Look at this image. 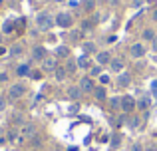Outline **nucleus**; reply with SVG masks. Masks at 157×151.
<instances>
[{
	"instance_id": "f3484780",
	"label": "nucleus",
	"mask_w": 157,
	"mask_h": 151,
	"mask_svg": "<svg viewBox=\"0 0 157 151\" xmlns=\"http://www.w3.org/2000/svg\"><path fill=\"white\" fill-rule=\"evenodd\" d=\"M155 36H157V34H155L153 30H151V28H145V30L141 32V38H143V40H149V42H153Z\"/></svg>"
},
{
	"instance_id": "6e6552de",
	"label": "nucleus",
	"mask_w": 157,
	"mask_h": 151,
	"mask_svg": "<svg viewBox=\"0 0 157 151\" xmlns=\"http://www.w3.org/2000/svg\"><path fill=\"white\" fill-rule=\"evenodd\" d=\"M20 135L24 137V141H26V139H34V137H36V125L34 123H24Z\"/></svg>"
},
{
	"instance_id": "7ed1b4c3",
	"label": "nucleus",
	"mask_w": 157,
	"mask_h": 151,
	"mask_svg": "<svg viewBox=\"0 0 157 151\" xmlns=\"http://www.w3.org/2000/svg\"><path fill=\"white\" fill-rule=\"evenodd\" d=\"M56 24L60 28H70L74 24V18L70 12H60V14H56Z\"/></svg>"
},
{
	"instance_id": "ea45409f",
	"label": "nucleus",
	"mask_w": 157,
	"mask_h": 151,
	"mask_svg": "<svg viewBox=\"0 0 157 151\" xmlns=\"http://www.w3.org/2000/svg\"><path fill=\"white\" fill-rule=\"evenodd\" d=\"M0 4H2V0H0Z\"/></svg>"
},
{
	"instance_id": "6ab92c4d",
	"label": "nucleus",
	"mask_w": 157,
	"mask_h": 151,
	"mask_svg": "<svg viewBox=\"0 0 157 151\" xmlns=\"http://www.w3.org/2000/svg\"><path fill=\"white\" fill-rule=\"evenodd\" d=\"M56 56H60V58H68V56H70V48L58 46V48H56Z\"/></svg>"
},
{
	"instance_id": "f03ea898",
	"label": "nucleus",
	"mask_w": 157,
	"mask_h": 151,
	"mask_svg": "<svg viewBox=\"0 0 157 151\" xmlns=\"http://www.w3.org/2000/svg\"><path fill=\"white\" fill-rule=\"evenodd\" d=\"M24 93H26V85L24 84H12L10 88H8L6 97L10 101H16V100H20V97H24Z\"/></svg>"
},
{
	"instance_id": "dca6fc26",
	"label": "nucleus",
	"mask_w": 157,
	"mask_h": 151,
	"mask_svg": "<svg viewBox=\"0 0 157 151\" xmlns=\"http://www.w3.org/2000/svg\"><path fill=\"white\" fill-rule=\"evenodd\" d=\"M109 108H111V111H121V97H111Z\"/></svg>"
},
{
	"instance_id": "a878e982",
	"label": "nucleus",
	"mask_w": 157,
	"mask_h": 151,
	"mask_svg": "<svg viewBox=\"0 0 157 151\" xmlns=\"http://www.w3.org/2000/svg\"><path fill=\"white\" fill-rule=\"evenodd\" d=\"M6 105H8V97L0 93V111H4V109H6Z\"/></svg>"
},
{
	"instance_id": "72a5a7b5",
	"label": "nucleus",
	"mask_w": 157,
	"mask_h": 151,
	"mask_svg": "<svg viewBox=\"0 0 157 151\" xmlns=\"http://www.w3.org/2000/svg\"><path fill=\"white\" fill-rule=\"evenodd\" d=\"M151 50H153L155 54H157V36H155V40H153V42H151Z\"/></svg>"
},
{
	"instance_id": "9d476101",
	"label": "nucleus",
	"mask_w": 157,
	"mask_h": 151,
	"mask_svg": "<svg viewBox=\"0 0 157 151\" xmlns=\"http://www.w3.org/2000/svg\"><path fill=\"white\" fill-rule=\"evenodd\" d=\"M66 93H68V97H70V100L78 101V100L82 97V93H84V92L80 89V85H70V88H68V92H66Z\"/></svg>"
},
{
	"instance_id": "a211bd4d",
	"label": "nucleus",
	"mask_w": 157,
	"mask_h": 151,
	"mask_svg": "<svg viewBox=\"0 0 157 151\" xmlns=\"http://www.w3.org/2000/svg\"><path fill=\"white\" fill-rule=\"evenodd\" d=\"M139 123H141V119H139L137 115H131L129 119H127V125H129L131 129H137V127H139Z\"/></svg>"
},
{
	"instance_id": "4468645a",
	"label": "nucleus",
	"mask_w": 157,
	"mask_h": 151,
	"mask_svg": "<svg viewBox=\"0 0 157 151\" xmlns=\"http://www.w3.org/2000/svg\"><path fill=\"white\" fill-rule=\"evenodd\" d=\"M76 62H78V68H84V70L92 68V62H90V58H88V56H80V58H78Z\"/></svg>"
},
{
	"instance_id": "4c0bfd02",
	"label": "nucleus",
	"mask_w": 157,
	"mask_h": 151,
	"mask_svg": "<svg viewBox=\"0 0 157 151\" xmlns=\"http://www.w3.org/2000/svg\"><path fill=\"white\" fill-rule=\"evenodd\" d=\"M0 44H2V34H0Z\"/></svg>"
},
{
	"instance_id": "20e7f679",
	"label": "nucleus",
	"mask_w": 157,
	"mask_h": 151,
	"mask_svg": "<svg viewBox=\"0 0 157 151\" xmlns=\"http://www.w3.org/2000/svg\"><path fill=\"white\" fill-rule=\"evenodd\" d=\"M129 56H131V58H135V60L143 58V56H145V44H143V42L131 44V46H129Z\"/></svg>"
},
{
	"instance_id": "b1692460",
	"label": "nucleus",
	"mask_w": 157,
	"mask_h": 151,
	"mask_svg": "<svg viewBox=\"0 0 157 151\" xmlns=\"http://www.w3.org/2000/svg\"><path fill=\"white\" fill-rule=\"evenodd\" d=\"M137 108L139 109H147L149 108V97H141V100L137 101Z\"/></svg>"
},
{
	"instance_id": "5701e85b",
	"label": "nucleus",
	"mask_w": 157,
	"mask_h": 151,
	"mask_svg": "<svg viewBox=\"0 0 157 151\" xmlns=\"http://www.w3.org/2000/svg\"><path fill=\"white\" fill-rule=\"evenodd\" d=\"M129 81H131V77H129V76H127V74H121V76H119V80H117V84L125 88V85H129Z\"/></svg>"
},
{
	"instance_id": "4be33fe9",
	"label": "nucleus",
	"mask_w": 157,
	"mask_h": 151,
	"mask_svg": "<svg viewBox=\"0 0 157 151\" xmlns=\"http://www.w3.org/2000/svg\"><path fill=\"white\" fill-rule=\"evenodd\" d=\"M16 74H18V76H28V74H30V68H28L26 64H22V66L16 68Z\"/></svg>"
},
{
	"instance_id": "f704fd0d",
	"label": "nucleus",
	"mask_w": 157,
	"mask_h": 151,
	"mask_svg": "<svg viewBox=\"0 0 157 151\" xmlns=\"http://www.w3.org/2000/svg\"><path fill=\"white\" fill-rule=\"evenodd\" d=\"M111 145H113V147H117V145H119V135H115V137H113V141H111Z\"/></svg>"
},
{
	"instance_id": "393cba45",
	"label": "nucleus",
	"mask_w": 157,
	"mask_h": 151,
	"mask_svg": "<svg viewBox=\"0 0 157 151\" xmlns=\"http://www.w3.org/2000/svg\"><path fill=\"white\" fill-rule=\"evenodd\" d=\"M84 8L86 10H94L96 8V0H84Z\"/></svg>"
},
{
	"instance_id": "e433bc0d",
	"label": "nucleus",
	"mask_w": 157,
	"mask_h": 151,
	"mask_svg": "<svg viewBox=\"0 0 157 151\" xmlns=\"http://www.w3.org/2000/svg\"><path fill=\"white\" fill-rule=\"evenodd\" d=\"M111 4H119V0H111Z\"/></svg>"
},
{
	"instance_id": "bb28decb",
	"label": "nucleus",
	"mask_w": 157,
	"mask_h": 151,
	"mask_svg": "<svg viewBox=\"0 0 157 151\" xmlns=\"http://www.w3.org/2000/svg\"><path fill=\"white\" fill-rule=\"evenodd\" d=\"M109 81H111L109 74H101V76H100V84H101V85H107V84H109Z\"/></svg>"
},
{
	"instance_id": "423d86ee",
	"label": "nucleus",
	"mask_w": 157,
	"mask_h": 151,
	"mask_svg": "<svg viewBox=\"0 0 157 151\" xmlns=\"http://www.w3.org/2000/svg\"><path fill=\"white\" fill-rule=\"evenodd\" d=\"M135 108H137V104H135V100H133L131 96H123V97H121V111L131 113Z\"/></svg>"
},
{
	"instance_id": "f257e3e1",
	"label": "nucleus",
	"mask_w": 157,
	"mask_h": 151,
	"mask_svg": "<svg viewBox=\"0 0 157 151\" xmlns=\"http://www.w3.org/2000/svg\"><path fill=\"white\" fill-rule=\"evenodd\" d=\"M54 22H56V20H54L48 12H42V14L36 16V28H38V30H42V32H48L54 26Z\"/></svg>"
},
{
	"instance_id": "39448f33",
	"label": "nucleus",
	"mask_w": 157,
	"mask_h": 151,
	"mask_svg": "<svg viewBox=\"0 0 157 151\" xmlns=\"http://www.w3.org/2000/svg\"><path fill=\"white\" fill-rule=\"evenodd\" d=\"M78 85H80V89H82L84 93H90V92H94V89H96V84H94V80H92L90 76H84V77L80 80V84H78Z\"/></svg>"
},
{
	"instance_id": "412c9836",
	"label": "nucleus",
	"mask_w": 157,
	"mask_h": 151,
	"mask_svg": "<svg viewBox=\"0 0 157 151\" xmlns=\"http://www.w3.org/2000/svg\"><path fill=\"white\" fill-rule=\"evenodd\" d=\"M66 70H68V74H74V72L78 70V62H74V60H68V62H66Z\"/></svg>"
},
{
	"instance_id": "aec40b11",
	"label": "nucleus",
	"mask_w": 157,
	"mask_h": 151,
	"mask_svg": "<svg viewBox=\"0 0 157 151\" xmlns=\"http://www.w3.org/2000/svg\"><path fill=\"white\" fill-rule=\"evenodd\" d=\"M109 66H111V70H113V72H121L123 70V62H121V60H111Z\"/></svg>"
},
{
	"instance_id": "7c9ffc66",
	"label": "nucleus",
	"mask_w": 157,
	"mask_h": 151,
	"mask_svg": "<svg viewBox=\"0 0 157 151\" xmlns=\"http://www.w3.org/2000/svg\"><path fill=\"white\" fill-rule=\"evenodd\" d=\"M8 81V74L6 72H0V84H6Z\"/></svg>"
},
{
	"instance_id": "cd10ccee",
	"label": "nucleus",
	"mask_w": 157,
	"mask_h": 151,
	"mask_svg": "<svg viewBox=\"0 0 157 151\" xmlns=\"http://www.w3.org/2000/svg\"><path fill=\"white\" fill-rule=\"evenodd\" d=\"M10 54H12V56H20V54H22V46H18V44H16V46H12Z\"/></svg>"
},
{
	"instance_id": "2eb2a0df",
	"label": "nucleus",
	"mask_w": 157,
	"mask_h": 151,
	"mask_svg": "<svg viewBox=\"0 0 157 151\" xmlns=\"http://www.w3.org/2000/svg\"><path fill=\"white\" fill-rule=\"evenodd\" d=\"M94 97H96V100L98 101H104L105 100V88H104V85H100V88H96V89H94Z\"/></svg>"
},
{
	"instance_id": "2f4dec72",
	"label": "nucleus",
	"mask_w": 157,
	"mask_h": 151,
	"mask_svg": "<svg viewBox=\"0 0 157 151\" xmlns=\"http://www.w3.org/2000/svg\"><path fill=\"white\" fill-rule=\"evenodd\" d=\"M12 28H14V24H12V22H6V24H4V32H6V34H8V32H12Z\"/></svg>"
},
{
	"instance_id": "c85d7f7f",
	"label": "nucleus",
	"mask_w": 157,
	"mask_h": 151,
	"mask_svg": "<svg viewBox=\"0 0 157 151\" xmlns=\"http://www.w3.org/2000/svg\"><path fill=\"white\" fill-rule=\"evenodd\" d=\"M94 46H96V44H92V42H86V44H84V50L88 52V54H92V52L96 50V48H94Z\"/></svg>"
},
{
	"instance_id": "ddd939ff",
	"label": "nucleus",
	"mask_w": 157,
	"mask_h": 151,
	"mask_svg": "<svg viewBox=\"0 0 157 151\" xmlns=\"http://www.w3.org/2000/svg\"><path fill=\"white\" fill-rule=\"evenodd\" d=\"M94 26H96V20H82L80 30H82V32H92Z\"/></svg>"
},
{
	"instance_id": "f8f14e48",
	"label": "nucleus",
	"mask_w": 157,
	"mask_h": 151,
	"mask_svg": "<svg viewBox=\"0 0 157 151\" xmlns=\"http://www.w3.org/2000/svg\"><path fill=\"white\" fill-rule=\"evenodd\" d=\"M66 77H68V70H66V66H58L56 72H54V80H56V81H64Z\"/></svg>"
},
{
	"instance_id": "c9c22d12",
	"label": "nucleus",
	"mask_w": 157,
	"mask_h": 151,
	"mask_svg": "<svg viewBox=\"0 0 157 151\" xmlns=\"http://www.w3.org/2000/svg\"><path fill=\"white\" fill-rule=\"evenodd\" d=\"M153 20H155V22H157V8H155V10H153Z\"/></svg>"
},
{
	"instance_id": "c756f323",
	"label": "nucleus",
	"mask_w": 157,
	"mask_h": 151,
	"mask_svg": "<svg viewBox=\"0 0 157 151\" xmlns=\"http://www.w3.org/2000/svg\"><path fill=\"white\" fill-rule=\"evenodd\" d=\"M90 72H92V76H101V66H94Z\"/></svg>"
},
{
	"instance_id": "9b49d317",
	"label": "nucleus",
	"mask_w": 157,
	"mask_h": 151,
	"mask_svg": "<svg viewBox=\"0 0 157 151\" xmlns=\"http://www.w3.org/2000/svg\"><path fill=\"white\" fill-rule=\"evenodd\" d=\"M56 68H58V64H56V60H52V58H46L42 62V70L44 72H50V74H54V72H56Z\"/></svg>"
},
{
	"instance_id": "0eeeda50",
	"label": "nucleus",
	"mask_w": 157,
	"mask_h": 151,
	"mask_svg": "<svg viewBox=\"0 0 157 151\" xmlns=\"http://www.w3.org/2000/svg\"><path fill=\"white\" fill-rule=\"evenodd\" d=\"M48 58V52L44 46H34L32 48V60L34 62H44V60Z\"/></svg>"
},
{
	"instance_id": "473e14b6",
	"label": "nucleus",
	"mask_w": 157,
	"mask_h": 151,
	"mask_svg": "<svg viewBox=\"0 0 157 151\" xmlns=\"http://www.w3.org/2000/svg\"><path fill=\"white\" fill-rule=\"evenodd\" d=\"M129 151H143V149H141V145H139V143H133L129 147Z\"/></svg>"
},
{
	"instance_id": "58836bf2",
	"label": "nucleus",
	"mask_w": 157,
	"mask_h": 151,
	"mask_svg": "<svg viewBox=\"0 0 157 151\" xmlns=\"http://www.w3.org/2000/svg\"><path fill=\"white\" fill-rule=\"evenodd\" d=\"M56 2H64V0H56Z\"/></svg>"
},
{
	"instance_id": "1a4fd4ad",
	"label": "nucleus",
	"mask_w": 157,
	"mask_h": 151,
	"mask_svg": "<svg viewBox=\"0 0 157 151\" xmlns=\"http://www.w3.org/2000/svg\"><path fill=\"white\" fill-rule=\"evenodd\" d=\"M96 62H98V66H107V64L111 62V54L109 52H98L96 54Z\"/></svg>"
}]
</instances>
